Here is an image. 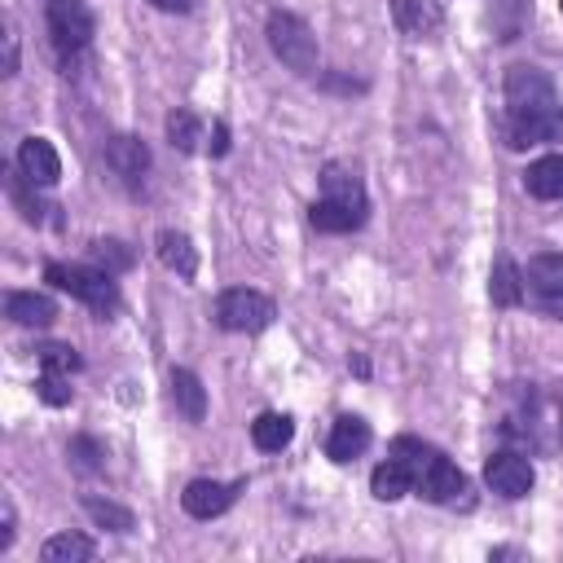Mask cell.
Returning a JSON list of instances; mask_svg holds the SVG:
<instances>
[{
  "label": "cell",
  "mask_w": 563,
  "mask_h": 563,
  "mask_svg": "<svg viewBox=\"0 0 563 563\" xmlns=\"http://www.w3.org/2000/svg\"><path fill=\"white\" fill-rule=\"evenodd\" d=\"M44 18H48L53 48L62 57H75V53L88 48V40H92V9L84 0H48L44 4Z\"/></svg>",
  "instance_id": "5"
},
{
  "label": "cell",
  "mask_w": 563,
  "mask_h": 563,
  "mask_svg": "<svg viewBox=\"0 0 563 563\" xmlns=\"http://www.w3.org/2000/svg\"><path fill=\"white\" fill-rule=\"evenodd\" d=\"M238 493H242V479H233V484H224V479H189L185 493H180V506L194 519H216L238 501Z\"/></svg>",
  "instance_id": "8"
},
{
  "label": "cell",
  "mask_w": 563,
  "mask_h": 563,
  "mask_svg": "<svg viewBox=\"0 0 563 563\" xmlns=\"http://www.w3.org/2000/svg\"><path fill=\"white\" fill-rule=\"evenodd\" d=\"M44 277H48L57 290L75 295L79 303H88L92 312H101V317H110V312L119 308L114 273H106V268H97V264H62V260H48V264H44Z\"/></svg>",
  "instance_id": "2"
},
{
  "label": "cell",
  "mask_w": 563,
  "mask_h": 563,
  "mask_svg": "<svg viewBox=\"0 0 563 563\" xmlns=\"http://www.w3.org/2000/svg\"><path fill=\"white\" fill-rule=\"evenodd\" d=\"M92 554H97V541L84 537V532H57V537H48L40 545V559L44 563H84Z\"/></svg>",
  "instance_id": "22"
},
{
  "label": "cell",
  "mask_w": 563,
  "mask_h": 563,
  "mask_svg": "<svg viewBox=\"0 0 563 563\" xmlns=\"http://www.w3.org/2000/svg\"><path fill=\"white\" fill-rule=\"evenodd\" d=\"M4 317L18 321V325H35V330H44V325H53L57 303H53L48 295H40V290H13V295L4 299Z\"/></svg>",
  "instance_id": "14"
},
{
  "label": "cell",
  "mask_w": 563,
  "mask_h": 563,
  "mask_svg": "<svg viewBox=\"0 0 563 563\" xmlns=\"http://www.w3.org/2000/svg\"><path fill=\"white\" fill-rule=\"evenodd\" d=\"M369 493H374L378 501H400L405 493H413V471H409L400 457H387V462L374 466V475H369Z\"/></svg>",
  "instance_id": "21"
},
{
  "label": "cell",
  "mask_w": 563,
  "mask_h": 563,
  "mask_svg": "<svg viewBox=\"0 0 563 563\" xmlns=\"http://www.w3.org/2000/svg\"><path fill=\"white\" fill-rule=\"evenodd\" d=\"M154 242H158V260H163V268H172V273H176V277H185V282H194V277H198V251H194L189 233L163 229Z\"/></svg>",
  "instance_id": "15"
},
{
  "label": "cell",
  "mask_w": 563,
  "mask_h": 563,
  "mask_svg": "<svg viewBox=\"0 0 563 563\" xmlns=\"http://www.w3.org/2000/svg\"><path fill=\"white\" fill-rule=\"evenodd\" d=\"M413 488H418V497H427V501H435V506H457L462 493H466V475H462L444 453H431V457L418 466Z\"/></svg>",
  "instance_id": "7"
},
{
  "label": "cell",
  "mask_w": 563,
  "mask_h": 563,
  "mask_svg": "<svg viewBox=\"0 0 563 563\" xmlns=\"http://www.w3.org/2000/svg\"><path fill=\"white\" fill-rule=\"evenodd\" d=\"M13 545V506L4 501V515H0V554Z\"/></svg>",
  "instance_id": "32"
},
{
  "label": "cell",
  "mask_w": 563,
  "mask_h": 563,
  "mask_svg": "<svg viewBox=\"0 0 563 563\" xmlns=\"http://www.w3.org/2000/svg\"><path fill=\"white\" fill-rule=\"evenodd\" d=\"M84 510L101 523V528H114V532H132V510H123V506H114L110 497H84Z\"/></svg>",
  "instance_id": "27"
},
{
  "label": "cell",
  "mask_w": 563,
  "mask_h": 563,
  "mask_svg": "<svg viewBox=\"0 0 563 563\" xmlns=\"http://www.w3.org/2000/svg\"><path fill=\"white\" fill-rule=\"evenodd\" d=\"M369 440L374 435H369V422L361 413H339L330 435H325V457L330 462H352V457H361L369 449Z\"/></svg>",
  "instance_id": "11"
},
{
  "label": "cell",
  "mask_w": 563,
  "mask_h": 563,
  "mask_svg": "<svg viewBox=\"0 0 563 563\" xmlns=\"http://www.w3.org/2000/svg\"><path fill=\"white\" fill-rule=\"evenodd\" d=\"M18 172H22L31 185H40V189L57 185V176H62V158H57L53 141H44V136H26V141L18 145Z\"/></svg>",
  "instance_id": "9"
},
{
  "label": "cell",
  "mask_w": 563,
  "mask_h": 563,
  "mask_svg": "<svg viewBox=\"0 0 563 563\" xmlns=\"http://www.w3.org/2000/svg\"><path fill=\"white\" fill-rule=\"evenodd\" d=\"M321 198H330V202H339V207H347V211H356V216H369L365 185H361V176H356L352 167H343V163H325V167H321Z\"/></svg>",
  "instance_id": "10"
},
{
  "label": "cell",
  "mask_w": 563,
  "mask_h": 563,
  "mask_svg": "<svg viewBox=\"0 0 563 563\" xmlns=\"http://www.w3.org/2000/svg\"><path fill=\"white\" fill-rule=\"evenodd\" d=\"M172 405L189 418V422H202L207 418V387L194 369H172Z\"/></svg>",
  "instance_id": "20"
},
{
  "label": "cell",
  "mask_w": 563,
  "mask_h": 563,
  "mask_svg": "<svg viewBox=\"0 0 563 563\" xmlns=\"http://www.w3.org/2000/svg\"><path fill=\"white\" fill-rule=\"evenodd\" d=\"M35 396H40L44 405H57V409L70 405V396H75V391H70V374H53V369H44V374L35 378Z\"/></svg>",
  "instance_id": "29"
},
{
  "label": "cell",
  "mask_w": 563,
  "mask_h": 563,
  "mask_svg": "<svg viewBox=\"0 0 563 563\" xmlns=\"http://www.w3.org/2000/svg\"><path fill=\"white\" fill-rule=\"evenodd\" d=\"M224 154H229V123L216 119L211 123V158H224Z\"/></svg>",
  "instance_id": "31"
},
{
  "label": "cell",
  "mask_w": 563,
  "mask_h": 563,
  "mask_svg": "<svg viewBox=\"0 0 563 563\" xmlns=\"http://www.w3.org/2000/svg\"><path fill=\"white\" fill-rule=\"evenodd\" d=\"M66 457H70V466H75V471H84V475H97V471H101V457H106V449H101L92 435H75V440L66 444Z\"/></svg>",
  "instance_id": "28"
},
{
  "label": "cell",
  "mask_w": 563,
  "mask_h": 563,
  "mask_svg": "<svg viewBox=\"0 0 563 563\" xmlns=\"http://www.w3.org/2000/svg\"><path fill=\"white\" fill-rule=\"evenodd\" d=\"M484 484L493 488V493H501V497H528L532 493V484H537V471H532V462L523 457V453H515V449H497L488 462H484Z\"/></svg>",
  "instance_id": "6"
},
{
  "label": "cell",
  "mask_w": 563,
  "mask_h": 563,
  "mask_svg": "<svg viewBox=\"0 0 563 563\" xmlns=\"http://www.w3.org/2000/svg\"><path fill=\"white\" fill-rule=\"evenodd\" d=\"M264 35H268V48H273V57L282 66H290L295 75H312L317 70L321 53H317V35H312V26L303 18H295L286 9H273L268 22H264Z\"/></svg>",
  "instance_id": "3"
},
{
  "label": "cell",
  "mask_w": 563,
  "mask_h": 563,
  "mask_svg": "<svg viewBox=\"0 0 563 563\" xmlns=\"http://www.w3.org/2000/svg\"><path fill=\"white\" fill-rule=\"evenodd\" d=\"M26 185H31V180H26L22 172H9V198H13L18 207H22V216H26V220H35V224H40L44 207H40V202H35V198L26 194Z\"/></svg>",
  "instance_id": "30"
},
{
  "label": "cell",
  "mask_w": 563,
  "mask_h": 563,
  "mask_svg": "<svg viewBox=\"0 0 563 563\" xmlns=\"http://www.w3.org/2000/svg\"><path fill=\"white\" fill-rule=\"evenodd\" d=\"M167 141H172L180 154H194L198 141H202L198 114H194V110H172V114H167Z\"/></svg>",
  "instance_id": "24"
},
{
  "label": "cell",
  "mask_w": 563,
  "mask_h": 563,
  "mask_svg": "<svg viewBox=\"0 0 563 563\" xmlns=\"http://www.w3.org/2000/svg\"><path fill=\"white\" fill-rule=\"evenodd\" d=\"M35 356H40V369H53V374H79L84 369V356L70 343H44V347H35Z\"/></svg>",
  "instance_id": "26"
},
{
  "label": "cell",
  "mask_w": 563,
  "mask_h": 563,
  "mask_svg": "<svg viewBox=\"0 0 563 563\" xmlns=\"http://www.w3.org/2000/svg\"><path fill=\"white\" fill-rule=\"evenodd\" d=\"M559 9H563V0H559Z\"/></svg>",
  "instance_id": "35"
},
{
  "label": "cell",
  "mask_w": 563,
  "mask_h": 563,
  "mask_svg": "<svg viewBox=\"0 0 563 563\" xmlns=\"http://www.w3.org/2000/svg\"><path fill=\"white\" fill-rule=\"evenodd\" d=\"M523 189H528L532 198H541V202L563 198V154H541L537 163H528Z\"/></svg>",
  "instance_id": "16"
},
{
  "label": "cell",
  "mask_w": 563,
  "mask_h": 563,
  "mask_svg": "<svg viewBox=\"0 0 563 563\" xmlns=\"http://www.w3.org/2000/svg\"><path fill=\"white\" fill-rule=\"evenodd\" d=\"M92 264L119 277V273L132 268V251H128V242H119V238H97V242H92Z\"/></svg>",
  "instance_id": "25"
},
{
  "label": "cell",
  "mask_w": 563,
  "mask_h": 563,
  "mask_svg": "<svg viewBox=\"0 0 563 563\" xmlns=\"http://www.w3.org/2000/svg\"><path fill=\"white\" fill-rule=\"evenodd\" d=\"M290 440H295V418H290V413L268 409V413H260V418L251 422V444H255L260 453H282Z\"/></svg>",
  "instance_id": "19"
},
{
  "label": "cell",
  "mask_w": 563,
  "mask_h": 563,
  "mask_svg": "<svg viewBox=\"0 0 563 563\" xmlns=\"http://www.w3.org/2000/svg\"><path fill=\"white\" fill-rule=\"evenodd\" d=\"M523 286H532L541 299H563V251L532 255L523 268Z\"/></svg>",
  "instance_id": "17"
},
{
  "label": "cell",
  "mask_w": 563,
  "mask_h": 563,
  "mask_svg": "<svg viewBox=\"0 0 563 563\" xmlns=\"http://www.w3.org/2000/svg\"><path fill=\"white\" fill-rule=\"evenodd\" d=\"M488 299L497 308H519L523 303V273L515 268L510 255H497L493 260V273H488Z\"/></svg>",
  "instance_id": "18"
},
{
  "label": "cell",
  "mask_w": 563,
  "mask_h": 563,
  "mask_svg": "<svg viewBox=\"0 0 563 563\" xmlns=\"http://www.w3.org/2000/svg\"><path fill=\"white\" fill-rule=\"evenodd\" d=\"M273 317H277L273 299L251 286H233L216 299V325L229 334H260L264 325H273Z\"/></svg>",
  "instance_id": "4"
},
{
  "label": "cell",
  "mask_w": 563,
  "mask_h": 563,
  "mask_svg": "<svg viewBox=\"0 0 563 563\" xmlns=\"http://www.w3.org/2000/svg\"><path fill=\"white\" fill-rule=\"evenodd\" d=\"M4 75H18V35H4Z\"/></svg>",
  "instance_id": "33"
},
{
  "label": "cell",
  "mask_w": 563,
  "mask_h": 563,
  "mask_svg": "<svg viewBox=\"0 0 563 563\" xmlns=\"http://www.w3.org/2000/svg\"><path fill=\"white\" fill-rule=\"evenodd\" d=\"M391 22L400 26V35L422 40V35L440 31L444 13H440V4H435V0H391Z\"/></svg>",
  "instance_id": "13"
},
{
  "label": "cell",
  "mask_w": 563,
  "mask_h": 563,
  "mask_svg": "<svg viewBox=\"0 0 563 563\" xmlns=\"http://www.w3.org/2000/svg\"><path fill=\"white\" fill-rule=\"evenodd\" d=\"M154 9H163V13H189V4L194 0H150Z\"/></svg>",
  "instance_id": "34"
},
{
  "label": "cell",
  "mask_w": 563,
  "mask_h": 563,
  "mask_svg": "<svg viewBox=\"0 0 563 563\" xmlns=\"http://www.w3.org/2000/svg\"><path fill=\"white\" fill-rule=\"evenodd\" d=\"M501 92H506V145L510 150L559 141L563 106H559V92L541 66H528V62L510 66Z\"/></svg>",
  "instance_id": "1"
},
{
  "label": "cell",
  "mask_w": 563,
  "mask_h": 563,
  "mask_svg": "<svg viewBox=\"0 0 563 563\" xmlns=\"http://www.w3.org/2000/svg\"><path fill=\"white\" fill-rule=\"evenodd\" d=\"M106 163L123 185H136L150 172V150L141 136H110L106 141Z\"/></svg>",
  "instance_id": "12"
},
{
  "label": "cell",
  "mask_w": 563,
  "mask_h": 563,
  "mask_svg": "<svg viewBox=\"0 0 563 563\" xmlns=\"http://www.w3.org/2000/svg\"><path fill=\"white\" fill-rule=\"evenodd\" d=\"M308 224H312L317 233H352V229L365 224V216H356V211H347V207H339V202H330V198H317V202L308 207Z\"/></svg>",
  "instance_id": "23"
}]
</instances>
